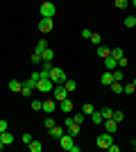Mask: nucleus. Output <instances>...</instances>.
I'll return each mask as SVG.
<instances>
[{
  "label": "nucleus",
  "mask_w": 136,
  "mask_h": 152,
  "mask_svg": "<svg viewBox=\"0 0 136 152\" xmlns=\"http://www.w3.org/2000/svg\"><path fill=\"white\" fill-rule=\"evenodd\" d=\"M59 145L64 148V150H68V152H82V148L75 145V136H73V134H68V132L61 134V139H59Z\"/></svg>",
  "instance_id": "1"
},
{
  "label": "nucleus",
  "mask_w": 136,
  "mask_h": 152,
  "mask_svg": "<svg viewBox=\"0 0 136 152\" xmlns=\"http://www.w3.org/2000/svg\"><path fill=\"white\" fill-rule=\"evenodd\" d=\"M50 80H52L55 84H64L66 80H68V75H66V70H64V68L52 66V70H50Z\"/></svg>",
  "instance_id": "2"
},
{
  "label": "nucleus",
  "mask_w": 136,
  "mask_h": 152,
  "mask_svg": "<svg viewBox=\"0 0 136 152\" xmlns=\"http://www.w3.org/2000/svg\"><path fill=\"white\" fill-rule=\"evenodd\" d=\"M111 143H113V134H111V132H102V134L95 139V145H97V148H102V150H107Z\"/></svg>",
  "instance_id": "3"
},
{
  "label": "nucleus",
  "mask_w": 136,
  "mask_h": 152,
  "mask_svg": "<svg viewBox=\"0 0 136 152\" xmlns=\"http://www.w3.org/2000/svg\"><path fill=\"white\" fill-rule=\"evenodd\" d=\"M64 127H66V132H68V134H73V136H77V134H79V127H82V125H77V123L73 121V116H71V114H66Z\"/></svg>",
  "instance_id": "4"
},
{
  "label": "nucleus",
  "mask_w": 136,
  "mask_h": 152,
  "mask_svg": "<svg viewBox=\"0 0 136 152\" xmlns=\"http://www.w3.org/2000/svg\"><path fill=\"white\" fill-rule=\"evenodd\" d=\"M52 89H55V82H52L50 77H43V80H39V82H36V91H43V93H52Z\"/></svg>",
  "instance_id": "5"
},
{
  "label": "nucleus",
  "mask_w": 136,
  "mask_h": 152,
  "mask_svg": "<svg viewBox=\"0 0 136 152\" xmlns=\"http://www.w3.org/2000/svg\"><path fill=\"white\" fill-rule=\"evenodd\" d=\"M55 14H57V7L52 2H43L41 5V18H55Z\"/></svg>",
  "instance_id": "6"
},
{
  "label": "nucleus",
  "mask_w": 136,
  "mask_h": 152,
  "mask_svg": "<svg viewBox=\"0 0 136 152\" xmlns=\"http://www.w3.org/2000/svg\"><path fill=\"white\" fill-rule=\"evenodd\" d=\"M52 98H55L57 102H61V100L68 98V91H66L64 84H55V89H52Z\"/></svg>",
  "instance_id": "7"
},
{
  "label": "nucleus",
  "mask_w": 136,
  "mask_h": 152,
  "mask_svg": "<svg viewBox=\"0 0 136 152\" xmlns=\"http://www.w3.org/2000/svg\"><path fill=\"white\" fill-rule=\"evenodd\" d=\"M39 30L43 32V34L52 32V30H55V20H52V18H41L39 20Z\"/></svg>",
  "instance_id": "8"
},
{
  "label": "nucleus",
  "mask_w": 136,
  "mask_h": 152,
  "mask_svg": "<svg viewBox=\"0 0 136 152\" xmlns=\"http://www.w3.org/2000/svg\"><path fill=\"white\" fill-rule=\"evenodd\" d=\"M57 109H59V102L52 98V100H45L43 102V109H41V111H45L48 116H52V111H57Z\"/></svg>",
  "instance_id": "9"
},
{
  "label": "nucleus",
  "mask_w": 136,
  "mask_h": 152,
  "mask_svg": "<svg viewBox=\"0 0 136 152\" xmlns=\"http://www.w3.org/2000/svg\"><path fill=\"white\" fill-rule=\"evenodd\" d=\"M66 132V129H64V127H59V125H52L50 127V129H48V134H50V136H52V139H61V134H64Z\"/></svg>",
  "instance_id": "10"
},
{
  "label": "nucleus",
  "mask_w": 136,
  "mask_h": 152,
  "mask_svg": "<svg viewBox=\"0 0 136 152\" xmlns=\"http://www.w3.org/2000/svg\"><path fill=\"white\" fill-rule=\"evenodd\" d=\"M59 109H61L64 114H73V102L68 100V98H66V100H61V102H59Z\"/></svg>",
  "instance_id": "11"
},
{
  "label": "nucleus",
  "mask_w": 136,
  "mask_h": 152,
  "mask_svg": "<svg viewBox=\"0 0 136 152\" xmlns=\"http://www.w3.org/2000/svg\"><path fill=\"white\" fill-rule=\"evenodd\" d=\"M116 129H118V123L113 121V118H107V121H104V132H111V134H113Z\"/></svg>",
  "instance_id": "12"
},
{
  "label": "nucleus",
  "mask_w": 136,
  "mask_h": 152,
  "mask_svg": "<svg viewBox=\"0 0 136 152\" xmlns=\"http://www.w3.org/2000/svg\"><path fill=\"white\" fill-rule=\"evenodd\" d=\"M104 66H107V70H116L118 68V59H113L109 55V57H104Z\"/></svg>",
  "instance_id": "13"
},
{
  "label": "nucleus",
  "mask_w": 136,
  "mask_h": 152,
  "mask_svg": "<svg viewBox=\"0 0 136 152\" xmlns=\"http://www.w3.org/2000/svg\"><path fill=\"white\" fill-rule=\"evenodd\" d=\"M0 141H2L5 145H12V143H14V134L9 132V129H7V132H2V134H0Z\"/></svg>",
  "instance_id": "14"
},
{
  "label": "nucleus",
  "mask_w": 136,
  "mask_h": 152,
  "mask_svg": "<svg viewBox=\"0 0 136 152\" xmlns=\"http://www.w3.org/2000/svg\"><path fill=\"white\" fill-rule=\"evenodd\" d=\"M89 118H91V123H93V125H102V123H104L102 114H100V111H97V109H95V111H93V114L89 116Z\"/></svg>",
  "instance_id": "15"
},
{
  "label": "nucleus",
  "mask_w": 136,
  "mask_h": 152,
  "mask_svg": "<svg viewBox=\"0 0 136 152\" xmlns=\"http://www.w3.org/2000/svg\"><path fill=\"white\" fill-rule=\"evenodd\" d=\"M111 82H113L111 70H109V73H102V77H100V84H102V86H111Z\"/></svg>",
  "instance_id": "16"
},
{
  "label": "nucleus",
  "mask_w": 136,
  "mask_h": 152,
  "mask_svg": "<svg viewBox=\"0 0 136 152\" xmlns=\"http://www.w3.org/2000/svg\"><path fill=\"white\" fill-rule=\"evenodd\" d=\"M41 59H43V61H52V59H55V52H52V48H50V45H48V48H45V50L41 52Z\"/></svg>",
  "instance_id": "17"
},
{
  "label": "nucleus",
  "mask_w": 136,
  "mask_h": 152,
  "mask_svg": "<svg viewBox=\"0 0 136 152\" xmlns=\"http://www.w3.org/2000/svg\"><path fill=\"white\" fill-rule=\"evenodd\" d=\"M27 148H30V152H41L43 150V143H41V141H30Z\"/></svg>",
  "instance_id": "18"
},
{
  "label": "nucleus",
  "mask_w": 136,
  "mask_h": 152,
  "mask_svg": "<svg viewBox=\"0 0 136 152\" xmlns=\"http://www.w3.org/2000/svg\"><path fill=\"white\" fill-rule=\"evenodd\" d=\"M97 55H100V57H109V55H111V48H107V45H102V43H100V45H97Z\"/></svg>",
  "instance_id": "19"
},
{
  "label": "nucleus",
  "mask_w": 136,
  "mask_h": 152,
  "mask_svg": "<svg viewBox=\"0 0 136 152\" xmlns=\"http://www.w3.org/2000/svg\"><path fill=\"white\" fill-rule=\"evenodd\" d=\"M9 89H12L14 93H20V89H23V82H18V80H12V82H9Z\"/></svg>",
  "instance_id": "20"
},
{
  "label": "nucleus",
  "mask_w": 136,
  "mask_h": 152,
  "mask_svg": "<svg viewBox=\"0 0 136 152\" xmlns=\"http://www.w3.org/2000/svg\"><path fill=\"white\" fill-rule=\"evenodd\" d=\"M93 111H95V107H93L91 102H84V104H82V114H84V116H91Z\"/></svg>",
  "instance_id": "21"
},
{
  "label": "nucleus",
  "mask_w": 136,
  "mask_h": 152,
  "mask_svg": "<svg viewBox=\"0 0 136 152\" xmlns=\"http://www.w3.org/2000/svg\"><path fill=\"white\" fill-rule=\"evenodd\" d=\"M123 23H125V27H129V30H132V27H136V16H132V14H129V16H125Z\"/></svg>",
  "instance_id": "22"
},
{
  "label": "nucleus",
  "mask_w": 136,
  "mask_h": 152,
  "mask_svg": "<svg viewBox=\"0 0 136 152\" xmlns=\"http://www.w3.org/2000/svg\"><path fill=\"white\" fill-rule=\"evenodd\" d=\"M111 75H113V82H123L125 73H123V68H116V70H111Z\"/></svg>",
  "instance_id": "23"
},
{
  "label": "nucleus",
  "mask_w": 136,
  "mask_h": 152,
  "mask_svg": "<svg viewBox=\"0 0 136 152\" xmlns=\"http://www.w3.org/2000/svg\"><path fill=\"white\" fill-rule=\"evenodd\" d=\"M111 118H113V121H116L118 125H120V123L125 121V114H123V111H120V109H113V116H111Z\"/></svg>",
  "instance_id": "24"
},
{
  "label": "nucleus",
  "mask_w": 136,
  "mask_h": 152,
  "mask_svg": "<svg viewBox=\"0 0 136 152\" xmlns=\"http://www.w3.org/2000/svg\"><path fill=\"white\" fill-rule=\"evenodd\" d=\"M123 86H125L123 82H111V86H109V89L113 91V93H123Z\"/></svg>",
  "instance_id": "25"
},
{
  "label": "nucleus",
  "mask_w": 136,
  "mask_h": 152,
  "mask_svg": "<svg viewBox=\"0 0 136 152\" xmlns=\"http://www.w3.org/2000/svg\"><path fill=\"white\" fill-rule=\"evenodd\" d=\"M123 93H125V95H132V93H136V86H134L132 82H129V84H125V86H123Z\"/></svg>",
  "instance_id": "26"
},
{
  "label": "nucleus",
  "mask_w": 136,
  "mask_h": 152,
  "mask_svg": "<svg viewBox=\"0 0 136 152\" xmlns=\"http://www.w3.org/2000/svg\"><path fill=\"white\" fill-rule=\"evenodd\" d=\"M64 86H66V91H75L77 89V82H75V80H66Z\"/></svg>",
  "instance_id": "27"
},
{
  "label": "nucleus",
  "mask_w": 136,
  "mask_h": 152,
  "mask_svg": "<svg viewBox=\"0 0 136 152\" xmlns=\"http://www.w3.org/2000/svg\"><path fill=\"white\" fill-rule=\"evenodd\" d=\"M45 48H48V41H45V39H41L39 43H36V48H34V50H36V52H39V55H41V52H43Z\"/></svg>",
  "instance_id": "28"
},
{
  "label": "nucleus",
  "mask_w": 136,
  "mask_h": 152,
  "mask_svg": "<svg viewBox=\"0 0 136 152\" xmlns=\"http://www.w3.org/2000/svg\"><path fill=\"white\" fill-rule=\"evenodd\" d=\"M100 114H102V118H104V121H107V118H111V116H113V109L104 107V109H100Z\"/></svg>",
  "instance_id": "29"
},
{
  "label": "nucleus",
  "mask_w": 136,
  "mask_h": 152,
  "mask_svg": "<svg viewBox=\"0 0 136 152\" xmlns=\"http://www.w3.org/2000/svg\"><path fill=\"white\" fill-rule=\"evenodd\" d=\"M71 116H73V121L77 123V125H82V123H84V118H86V116L82 114V111H79V114H71Z\"/></svg>",
  "instance_id": "30"
},
{
  "label": "nucleus",
  "mask_w": 136,
  "mask_h": 152,
  "mask_svg": "<svg viewBox=\"0 0 136 152\" xmlns=\"http://www.w3.org/2000/svg\"><path fill=\"white\" fill-rule=\"evenodd\" d=\"M113 5H116L118 9H127V7H129V0H116Z\"/></svg>",
  "instance_id": "31"
},
{
  "label": "nucleus",
  "mask_w": 136,
  "mask_h": 152,
  "mask_svg": "<svg viewBox=\"0 0 136 152\" xmlns=\"http://www.w3.org/2000/svg\"><path fill=\"white\" fill-rule=\"evenodd\" d=\"M89 41H93V43H95V45H100V43H102V37H100L97 32H93V34H91V39H89Z\"/></svg>",
  "instance_id": "32"
},
{
  "label": "nucleus",
  "mask_w": 136,
  "mask_h": 152,
  "mask_svg": "<svg viewBox=\"0 0 136 152\" xmlns=\"http://www.w3.org/2000/svg\"><path fill=\"white\" fill-rule=\"evenodd\" d=\"M111 57H113V59H120V57H125V55H123L120 48H111Z\"/></svg>",
  "instance_id": "33"
},
{
  "label": "nucleus",
  "mask_w": 136,
  "mask_h": 152,
  "mask_svg": "<svg viewBox=\"0 0 136 152\" xmlns=\"http://www.w3.org/2000/svg\"><path fill=\"white\" fill-rule=\"evenodd\" d=\"M43 109V102L41 100H32V111H41Z\"/></svg>",
  "instance_id": "34"
},
{
  "label": "nucleus",
  "mask_w": 136,
  "mask_h": 152,
  "mask_svg": "<svg viewBox=\"0 0 136 152\" xmlns=\"http://www.w3.org/2000/svg\"><path fill=\"white\" fill-rule=\"evenodd\" d=\"M127 64H129V61H127V57H120V59H118V68H127Z\"/></svg>",
  "instance_id": "35"
},
{
  "label": "nucleus",
  "mask_w": 136,
  "mask_h": 152,
  "mask_svg": "<svg viewBox=\"0 0 136 152\" xmlns=\"http://www.w3.org/2000/svg\"><path fill=\"white\" fill-rule=\"evenodd\" d=\"M41 61H43V59H41V55L34 50V52H32V64H41Z\"/></svg>",
  "instance_id": "36"
},
{
  "label": "nucleus",
  "mask_w": 136,
  "mask_h": 152,
  "mask_svg": "<svg viewBox=\"0 0 136 152\" xmlns=\"http://www.w3.org/2000/svg\"><path fill=\"white\" fill-rule=\"evenodd\" d=\"M45 127H48V129H50L52 125H57V123H55V118H52V116H48V118H45V123H43Z\"/></svg>",
  "instance_id": "37"
},
{
  "label": "nucleus",
  "mask_w": 136,
  "mask_h": 152,
  "mask_svg": "<svg viewBox=\"0 0 136 152\" xmlns=\"http://www.w3.org/2000/svg\"><path fill=\"white\" fill-rule=\"evenodd\" d=\"M32 91H34V89H27V86H23V89H20V93L25 95V98H30V95H32Z\"/></svg>",
  "instance_id": "38"
},
{
  "label": "nucleus",
  "mask_w": 136,
  "mask_h": 152,
  "mask_svg": "<svg viewBox=\"0 0 136 152\" xmlns=\"http://www.w3.org/2000/svg\"><path fill=\"white\" fill-rule=\"evenodd\" d=\"M107 150H109V152H120V145H116V143H111V145L107 148Z\"/></svg>",
  "instance_id": "39"
},
{
  "label": "nucleus",
  "mask_w": 136,
  "mask_h": 152,
  "mask_svg": "<svg viewBox=\"0 0 136 152\" xmlns=\"http://www.w3.org/2000/svg\"><path fill=\"white\" fill-rule=\"evenodd\" d=\"M91 34H93V32H91V30H86V27L82 30V37H84V39H91Z\"/></svg>",
  "instance_id": "40"
},
{
  "label": "nucleus",
  "mask_w": 136,
  "mask_h": 152,
  "mask_svg": "<svg viewBox=\"0 0 136 152\" xmlns=\"http://www.w3.org/2000/svg\"><path fill=\"white\" fill-rule=\"evenodd\" d=\"M7 132V121H0V134Z\"/></svg>",
  "instance_id": "41"
},
{
  "label": "nucleus",
  "mask_w": 136,
  "mask_h": 152,
  "mask_svg": "<svg viewBox=\"0 0 136 152\" xmlns=\"http://www.w3.org/2000/svg\"><path fill=\"white\" fill-rule=\"evenodd\" d=\"M132 84H134V86H136V77H134V80H132Z\"/></svg>",
  "instance_id": "42"
},
{
  "label": "nucleus",
  "mask_w": 136,
  "mask_h": 152,
  "mask_svg": "<svg viewBox=\"0 0 136 152\" xmlns=\"http://www.w3.org/2000/svg\"><path fill=\"white\" fill-rule=\"evenodd\" d=\"M132 5H134V7H136V0H132Z\"/></svg>",
  "instance_id": "43"
},
{
  "label": "nucleus",
  "mask_w": 136,
  "mask_h": 152,
  "mask_svg": "<svg viewBox=\"0 0 136 152\" xmlns=\"http://www.w3.org/2000/svg\"><path fill=\"white\" fill-rule=\"evenodd\" d=\"M132 145H134V150H136V141H134V143H132Z\"/></svg>",
  "instance_id": "44"
}]
</instances>
